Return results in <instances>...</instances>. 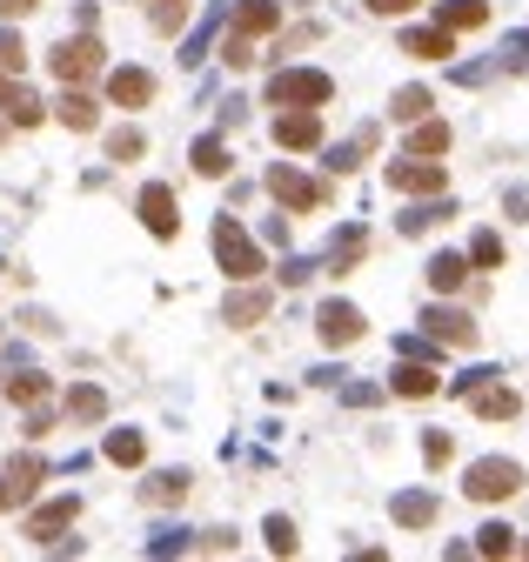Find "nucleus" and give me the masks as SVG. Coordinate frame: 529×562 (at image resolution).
I'll return each instance as SVG.
<instances>
[{
	"mask_svg": "<svg viewBox=\"0 0 529 562\" xmlns=\"http://www.w3.org/2000/svg\"><path fill=\"white\" fill-rule=\"evenodd\" d=\"M436 335H396V355H409V361H436Z\"/></svg>",
	"mask_w": 529,
	"mask_h": 562,
	"instance_id": "obj_42",
	"label": "nucleus"
},
{
	"mask_svg": "<svg viewBox=\"0 0 529 562\" xmlns=\"http://www.w3.org/2000/svg\"><path fill=\"white\" fill-rule=\"evenodd\" d=\"M489 375H496V369H469V375H456V382H449V388H456V395H469V388H482Z\"/></svg>",
	"mask_w": 529,
	"mask_h": 562,
	"instance_id": "obj_50",
	"label": "nucleus"
},
{
	"mask_svg": "<svg viewBox=\"0 0 529 562\" xmlns=\"http://www.w3.org/2000/svg\"><path fill=\"white\" fill-rule=\"evenodd\" d=\"M423 335H436V342H449V348H476V321L463 315V308H423Z\"/></svg>",
	"mask_w": 529,
	"mask_h": 562,
	"instance_id": "obj_9",
	"label": "nucleus"
},
{
	"mask_svg": "<svg viewBox=\"0 0 529 562\" xmlns=\"http://www.w3.org/2000/svg\"><path fill=\"white\" fill-rule=\"evenodd\" d=\"M0 80H8V74H0Z\"/></svg>",
	"mask_w": 529,
	"mask_h": 562,
	"instance_id": "obj_56",
	"label": "nucleus"
},
{
	"mask_svg": "<svg viewBox=\"0 0 529 562\" xmlns=\"http://www.w3.org/2000/svg\"><path fill=\"white\" fill-rule=\"evenodd\" d=\"M402 54L442 61V54H456V34H449V27H409V34H402Z\"/></svg>",
	"mask_w": 529,
	"mask_h": 562,
	"instance_id": "obj_18",
	"label": "nucleus"
},
{
	"mask_svg": "<svg viewBox=\"0 0 529 562\" xmlns=\"http://www.w3.org/2000/svg\"><path fill=\"white\" fill-rule=\"evenodd\" d=\"M343 401H349V409H375V401H383V388H375V382H349Z\"/></svg>",
	"mask_w": 529,
	"mask_h": 562,
	"instance_id": "obj_46",
	"label": "nucleus"
},
{
	"mask_svg": "<svg viewBox=\"0 0 529 562\" xmlns=\"http://www.w3.org/2000/svg\"><path fill=\"white\" fill-rule=\"evenodd\" d=\"M522 489V469L509 462V456H482V462H469V475H463V496L469 502H509Z\"/></svg>",
	"mask_w": 529,
	"mask_h": 562,
	"instance_id": "obj_2",
	"label": "nucleus"
},
{
	"mask_svg": "<svg viewBox=\"0 0 529 562\" xmlns=\"http://www.w3.org/2000/svg\"><path fill=\"white\" fill-rule=\"evenodd\" d=\"M389 114H396V120H423V114H429V88H396Z\"/></svg>",
	"mask_w": 529,
	"mask_h": 562,
	"instance_id": "obj_39",
	"label": "nucleus"
},
{
	"mask_svg": "<svg viewBox=\"0 0 529 562\" xmlns=\"http://www.w3.org/2000/svg\"><path fill=\"white\" fill-rule=\"evenodd\" d=\"M335 94V80L322 74V67H282L275 80H269V101L275 107H322Z\"/></svg>",
	"mask_w": 529,
	"mask_h": 562,
	"instance_id": "obj_4",
	"label": "nucleus"
},
{
	"mask_svg": "<svg viewBox=\"0 0 529 562\" xmlns=\"http://www.w3.org/2000/svg\"><path fill=\"white\" fill-rule=\"evenodd\" d=\"M362 248H369V228H362V221H349L343 234L328 241V268H335V274H349V268L362 261Z\"/></svg>",
	"mask_w": 529,
	"mask_h": 562,
	"instance_id": "obj_22",
	"label": "nucleus"
},
{
	"mask_svg": "<svg viewBox=\"0 0 529 562\" xmlns=\"http://www.w3.org/2000/svg\"><path fill=\"white\" fill-rule=\"evenodd\" d=\"M261 315H269V289H235L221 302V321H229V329H255Z\"/></svg>",
	"mask_w": 529,
	"mask_h": 562,
	"instance_id": "obj_17",
	"label": "nucleus"
},
{
	"mask_svg": "<svg viewBox=\"0 0 529 562\" xmlns=\"http://www.w3.org/2000/svg\"><path fill=\"white\" fill-rule=\"evenodd\" d=\"M489 74H503V67H496V61H469V67H456V80H463V88H482Z\"/></svg>",
	"mask_w": 529,
	"mask_h": 562,
	"instance_id": "obj_48",
	"label": "nucleus"
},
{
	"mask_svg": "<svg viewBox=\"0 0 529 562\" xmlns=\"http://www.w3.org/2000/svg\"><path fill=\"white\" fill-rule=\"evenodd\" d=\"M463 274H469V255H449V248L429 255V289H436V295H456Z\"/></svg>",
	"mask_w": 529,
	"mask_h": 562,
	"instance_id": "obj_25",
	"label": "nucleus"
},
{
	"mask_svg": "<svg viewBox=\"0 0 529 562\" xmlns=\"http://www.w3.org/2000/svg\"><path fill=\"white\" fill-rule=\"evenodd\" d=\"M282 27V8H275V0H235V34H275Z\"/></svg>",
	"mask_w": 529,
	"mask_h": 562,
	"instance_id": "obj_20",
	"label": "nucleus"
},
{
	"mask_svg": "<svg viewBox=\"0 0 529 562\" xmlns=\"http://www.w3.org/2000/svg\"><path fill=\"white\" fill-rule=\"evenodd\" d=\"M496 67H503V74H529V27L503 40V54H496Z\"/></svg>",
	"mask_w": 529,
	"mask_h": 562,
	"instance_id": "obj_40",
	"label": "nucleus"
},
{
	"mask_svg": "<svg viewBox=\"0 0 529 562\" xmlns=\"http://www.w3.org/2000/svg\"><path fill=\"white\" fill-rule=\"evenodd\" d=\"M221 21H229V0H215V8L195 21V34H188V48H181V61H188V67L208 61V40H215V27H221Z\"/></svg>",
	"mask_w": 529,
	"mask_h": 562,
	"instance_id": "obj_23",
	"label": "nucleus"
},
{
	"mask_svg": "<svg viewBox=\"0 0 529 562\" xmlns=\"http://www.w3.org/2000/svg\"><path fill=\"white\" fill-rule=\"evenodd\" d=\"M221 61H229V67H248V61H255V40H248V34H229V48H221Z\"/></svg>",
	"mask_w": 529,
	"mask_h": 562,
	"instance_id": "obj_44",
	"label": "nucleus"
},
{
	"mask_svg": "<svg viewBox=\"0 0 529 562\" xmlns=\"http://www.w3.org/2000/svg\"><path fill=\"white\" fill-rule=\"evenodd\" d=\"M482 21H489V0H442V14H436V27H449V34H469Z\"/></svg>",
	"mask_w": 529,
	"mask_h": 562,
	"instance_id": "obj_24",
	"label": "nucleus"
},
{
	"mask_svg": "<svg viewBox=\"0 0 529 562\" xmlns=\"http://www.w3.org/2000/svg\"><path fill=\"white\" fill-rule=\"evenodd\" d=\"M389 188L396 194H442L449 188V168H442V161H429V154H402V161H389Z\"/></svg>",
	"mask_w": 529,
	"mask_h": 562,
	"instance_id": "obj_6",
	"label": "nucleus"
},
{
	"mask_svg": "<svg viewBox=\"0 0 529 562\" xmlns=\"http://www.w3.org/2000/svg\"><path fill=\"white\" fill-rule=\"evenodd\" d=\"M503 208H509L516 221H529V188H509V194H503Z\"/></svg>",
	"mask_w": 529,
	"mask_h": 562,
	"instance_id": "obj_49",
	"label": "nucleus"
},
{
	"mask_svg": "<svg viewBox=\"0 0 529 562\" xmlns=\"http://www.w3.org/2000/svg\"><path fill=\"white\" fill-rule=\"evenodd\" d=\"M423 462H429V469H442V462H449V435H442V429H429V435H423Z\"/></svg>",
	"mask_w": 529,
	"mask_h": 562,
	"instance_id": "obj_47",
	"label": "nucleus"
},
{
	"mask_svg": "<svg viewBox=\"0 0 529 562\" xmlns=\"http://www.w3.org/2000/svg\"><path fill=\"white\" fill-rule=\"evenodd\" d=\"M269 194L282 201V208H288V215H309V208H322V201H328V188H322L315 175H301V168H288V161H275V168H269Z\"/></svg>",
	"mask_w": 529,
	"mask_h": 562,
	"instance_id": "obj_5",
	"label": "nucleus"
},
{
	"mask_svg": "<svg viewBox=\"0 0 529 562\" xmlns=\"http://www.w3.org/2000/svg\"><path fill=\"white\" fill-rule=\"evenodd\" d=\"M261 536H269V555H295L301 549V536H295L288 515H269V522H261Z\"/></svg>",
	"mask_w": 529,
	"mask_h": 562,
	"instance_id": "obj_35",
	"label": "nucleus"
},
{
	"mask_svg": "<svg viewBox=\"0 0 529 562\" xmlns=\"http://www.w3.org/2000/svg\"><path fill=\"white\" fill-rule=\"evenodd\" d=\"M0 141H8V114H0Z\"/></svg>",
	"mask_w": 529,
	"mask_h": 562,
	"instance_id": "obj_54",
	"label": "nucleus"
},
{
	"mask_svg": "<svg viewBox=\"0 0 529 562\" xmlns=\"http://www.w3.org/2000/svg\"><path fill=\"white\" fill-rule=\"evenodd\" d=\"M8 395L21 401V409H27V401H48V375H34V369H27V375H14V382H8Z\"/></svg>",
	"mask_w": 529,
	"mask_h": 562,
	"instance_id": "obj_41",
	"label": "nucleus"
},
{
	"mask_svg": "<svg viewBox=\"0 0 529 562\" xmlns=\"http://www.w3.org/2000/svg\"><path fill=\"white\" fill-rule=\"evenodd\" d=\"M67 416H74V422H101V416H107V395H101L94 382H74V388H67Z\"/></svg>",
	"mask_w": 529,
	"mask_h": 562,
	"instance_id": "obj_27",
	"label": "nucleus"
},
{
	"mask_svg": "<svg viewBox=\"0 0 529 562\" xmlns=\"http://www.w3.org/2000/svg\"><path fill=\"white\" fill-rule=\"evenodd\" d=\"M41 0H0V21H21V14H34Z\"/></svg>",
	"mask_w": 529,
	"mask_h": 562,
	"instance_id": "obj_52",
	"label": "nucleus"
},
{
	"mask_svg": "<svg viewBox=\"0 0 529 562\" xmlns=\"http://www.w3.org/2000/svg\"><path fill=\"white\" fill-rule=\"evenodd\" d=\"M107 101H115V107H147V101H155V74H147V67H115V74H107Z\"/></svg>",
	"mask_w": 529,
	"mask_h": 562,
	"instance_id": "obj_11",
	"label": "nucleus"
},
{
	"mask_svg": "<svg viewBox=\"0 0 529 562\" xmlns=\"http://www.w3.org/2000/svg\"><path fill=\"white\" fill-rule=\"evenodd\" d=\"M188 496V469H162L141 482V502H181Z\"/></svg>",
	"mask_w": 529,
	"mask_h": 562,
	"instance_id": "obj_28",
	"label": "nucleus"
},
{
	"mask_svg": "<svg viewBox=\"0 0 529 562\" xmlns=\"http://www.w3.org/2000/svg\"><path fill=\"white\" fill-rule=\"evenodd\" d=\"M101 61H107V54H101V40H94V27H81V34H74V40H61V48L48 54V67H54V74L67 80V88H88V80L101 74Z\"/></svg>",
	"mask_w": 529,
	"mask_h": 562,
	"instance_id": "obj_3",
	"label": "nucleus"
},
{
	"mask_svg": "<svg viewBox=\"0 0 529 562\" xmlns=\"http://www.w3.org/2000/svg\"><path fill=\"white\" fill-rule=\"evenodd\" d=\"M74 515H81V496H54V502H41V509L27 515V536H34V542H54Z\"/></svg>",
	"mask_w": 529,
	"mask_h": 562,
	"instance_id": "obj_13",
	"label": "nucleus"
},
{
	"mask_svg": "<svg viewBox=\"0 0 529 562\" xmlns=\"http://www.w3.org/2000/svg\"><path fill=\"white\" fill-rule=\"evenodd\" d=\"M215 261H221V274H229V281H255L261 274V248H255V234L235 215L215 221Z\"/></svg>",
	"mask_w": 529,
	"mask_h": 562,
	"instance_id": "obj_1",
	"label": "nucleus"
},
{
	"mask_svg": "<svg viewBox=\"0 0 529 562\" xmlns=\"http://www.w3.org/2000/svg\"><path fill=\"white\" fill-rule=\"evenodd\" d=\"M188 549V529H155L147 536V555H181Z\"/></svg>",
	"mask_w": 529,
	"mask_h": 562,
	"instance_id": "obj_43",
	"label": "nucleus"
},
{
	"mask_svg": "<svg viewBox=\"0 0 529 562\" xmlns=\"http://www.w3.org/2000/svg\"><path fill=\"white\" fill-rule=\"evenodd\" d=\"M0 74H27V40L14 27H0Z\"/></svg>",
	"mask_w": 529,
	"mask_h": 562,
	"instance_id": "obj_38",
	"label": "nucleus"
},
{
	"mask_svg": "<svg viewBox=\"0 0 529 562\" xmlns=\"http://www.w3.org/2000/svg\"><path fill=\"white\" fill-rule=\"evenodd\" d=\"M409 154H449V128H442V120H415V135H409Z\"/></svg>",
	"mask_w": 529,
	"mask_h": 562,
	"instance_id": "obj_32",
	"label": "nucleus"
},
{
	"mask_svg": "<svg viewBox=\"0 0 529 562\" xmlns=\"http://www.w3.org/2000/svg\"><path fill=\"white\" fill-rule=\"evenodd\" d=\"M389 388H396V395H409V401H423V395H436V388H442V375L429 369V361H402V369L389 375Z\"/></svg>",
	"mask_w": 529,
	"mask_h": 562,
	"instance_id": "obj_21",
	"label": "nucleus"
},
{
	"mask_svg": "<svg viewBox=\"0 0 529 562\" xmlns=\"http://www.w3.org/2000/svg\"><path fill=\"white\" fill-rule=\"evenodd\" d=\"M275 141H282V148H322V114H315V107H288V114L275 120Z\"/></svg>",
	"mask_w": 529,
	"mask_h": 562,
	"instance_id": "obj_14",
	"label": "nucleus"
},
{
	"mask_svg": "<svg viewBox=\"0 0 529 562\" xmlns=\"http://www.w3.org/2000/svg\"><path fill=\"white\" fill-rule=\"evenodd\" d=\"M409 8H423V0H369V14H409Z\"/></svg>",
	"mask_w": 529,
	"mask_h": 562,
	"instance_id": "obj_51",
	"label": "nucleus"
},
{
	"mask_svg": "<svg viewBox=\"0 0 529 562\" xmlns=\"http://www.w3.org/2000/svg\"><path fill=\"white\" fill-rule=\"evenodd\" d=\"M469 261H476V268H503V234L482 228V234L469 241Z\"/></svg>",
	"mask_w": 529,
	"mask_h": 562,
	"instance_id": "obj_37",
	"label": "nucleus"
},
{
	"mask_svg": "<svg viewBox=\"0 0 529 562\" xmlns=\"http://www.w3.org/2000/svg\"><path fill=\"white\" fill-rule=\"evenodd\" d=\"M188 8H195V0H147V27H155V34H181Z\"/></svg>",
	"mask_w": 529,
	"mask_h": 562,
	"instance_id": "obj_31",
	"label": "nucleus"
},
{
	"mask_svg": "<svg viewBox=\"0 0 529 562\" xmlns=\"http://www.w3.org/2000/svg\"><path fill=\"white\" fill-rule=\"evenodd\" d=\"M141 154H147L141 128H115V135H107V161H141Z\"/></svg>",
	"mask_w": 529,
	"mask_h": 562,
	"instance_id": "obj_36",
	"label": "nucleus"
},
{
	"mask_svg": "<svg viewBox=\"0 0 529 562\" xmlns=\"http://www.w3.org/2000/svg\"><path fill=\"white\" fill-rule=\"evenodd\" d=\"M389 515L402 522V529H429V522L442 515V502H436V489H402V496L389 502Z\"/></svg>",
	"mask_w": 529,
	"mask_h": 562,
	"instance_id": "obj_15",
	"label": "nucleus"
},
{
	"mask_svg": "<svg viewBox=\"0 0 529 562\" xmlns=\"http://www.w3.org/2000/svg\"><path fill=\"white\" fill-rule=\"evenodd\" d=\"M0 509H14V482L8 475H0Z\"/></svg>",
	"mask_w": 529,
	"mask_h": 562,
	"instance_id": "obj_53",
	"label": "nucleus"
},
{
	"mask_svg": "<svg viewBox=\"0 0 529 562\" xmlns=\"http://www.w3.org/2000/svg\"><path fill=\"white\" fill-rule=\"evenodd\" d=\"M362 329H369V321H362V308H356V302H322V308H315V335H322L328 348L362 342Z\"/></svg>",
	"mask_w": 529,
	"mask_h": 562,
	"instance_id": "obj_7",
	"label": "nucleus"
},
{
	"mask_svg": "<svg viewBox=\"0 0 529 562\" xmlns=\"http://www.w3.org/2000/svg\"><path fill=\"white\" fill-rule=\"evenodd\" d=\"M0 114H8V128H41V120H48V107H41V94H34V88H21V80L8 74V80H0Z\"/></svg>",
	"mask_w": 529,
	"mask_h": 562,
	"instance_id": "obj_10",
	"label": "nucleus"
},
{
	"mask_svg": "<svg viewBox=\"0 0 529 562\" xmlns=\"http://www.w3.org/2000/svg\"><path fill=\"white\" fill-rule=\"evenodd\" d=\"M369 148H375V120H362L349 141H335V148H328V175H356Z\"/></svg>",
	"mask_w": 529,
	"mask_h": 562,
	"instance_id": "obj_16",
	"label": "nucleus"
},
{
	"mask_svg": "<svg viewBox=\"0 0 529 562\" xmlns=\"http://www.w3.org/2000/svg\"><path fill=\"white\" fill-rule=\"evenodd\" d=\"M54 114L67 120V128H74V135H88V128H101V107H94V94H88V88H67V94L54 101Z\"/></svg>",
	"mask_w": 529,
	"mask_h": 562,
	"instance_id": "obj_19",
	"label": "nucleus"
},
{
	"mask_svg": "<svg viewBox=\"0 0 529 562\" xmlns=\"http://www.w3.org/2000/svg\"><path fill=\"white\" fill-rule=\"evenodd\" d=\"M449 215H456L449 201H423V208H409V215H402V234H429V228H436V221H449Z\"/></svg>",
	"mask_w": 529,
	"mask_h": 562,
	"instance_id": "obj_34",
	"label": "nucleus"
},
{
	"mask_svg": "<svg viewBox=\"0 0 529 562\" xmlns=\"http://www.w3.org/2000/svg\"><path fill=\"white\" fill-rule=\"evenodd\" d=\"M315 268H322V261H309V255H288V261H282V281H288V289H301V281H309Z\"/></svg>",
	"mask_w": 529,
	"mask_h": 562,
	"instance_id": "obj_45",
	"label": "nucleus"
},
{
	"mask_svg": "<svg viewBox=\"0 0 529 562\" xmlns=\"http://www.w3.org/2000/svg\"><path fill=\"white\" fill-rule=\"evenodd\" d=\"M188 161H195V175L221 181V175H229V141H221V135H202V141H195V154H188Z\"/></svg>",
	"mask_w": 529,
	"mask_h": 562,
	"instance_id": "obj_26",
	"label": "nucleus"
},
{
	"mask_svg": "<svg viewBox=\"0 0 529 562\" xmlns=\"http://www.w3.org/2000/svg\"><path fill=\"white\" fill-rule=\"evenodd\" d=\"M522 555H529V542H522Z\"/></svg>",
	"mask_w": 529,
	"mask_h": 562,
	"instance_id": "obj_55",
	"label": "nucleus"
},
{
	"mask_svg": "<svg viewBox=\"0 0 529 562\" xmlns=\"http://www.w3.org/2000/svg\"><path fill=\"white\" fill-rule=\"evenodd\" d=\"M463 401H469V409H476V416H482V422H509V416H516V409H522V395H516V388H503V382H496V375H489V382H482V388H469V395H463Z\"/></svg>",
	"mask_w": 529,
	"mask_h": 562,
	"instance_id": "obj_12",
	"label": "nucleus"
},
{
	"mask_svg": "<svg viewBox=\"0 0 529 562\" xmlns=\"http://www.w3.org/2000/svg\"><path fill=\"white\" fill-rule=\"evenodd\" d=\"M134 208H141V228H147V234H155V241H175V228H181V215H175V188H168V181H147V188H141V201H134Z\"/></svg>",
	"mask_w": 529,
	"mask_h": 562,
	"instance_id": "obj_8",
	"label": "nucleus"
},
{
	"mask_svg": "<svg viewBox=\"0 0 529 562\" xmlns=\"http://www.w3.org/2000/svg\"><path fill=\"white\" fill-rule=\"evenodd\" d=\"M509 549H516L509 522H482V529H476V555H509Z\"/></svg>",
	"mask_w": 529,
	"mask_h": 562,
	"instance_id": "obj_33",
	"label": "nucleus"
},
{
	"mask_svg": "<svg viewBox=\"0 0 529 562\" xmlns=\"http://www.w3.org/2000/svg\"><path fill=\"white\" fill-rule=\"evenodd\" d=\"M107 462L141 469V462H147V442H141V429H115V435H107Z\"/></svg>",
	"mask_w": 529,
	"mask_h": 562,
	"instance_id": "obj_29",
	"label": "nucleus"
},
{
	"mask_svg": "<svg viewBox=\"0 0 529 562\" xmlns=\"http://www.w3.org/2000/svg\"><path fill=\"white\" fill-rule=\"evenodd\" d=\"M41 475H48V462H41V456H14V462H8V482H14V502H27L34 489H41Z\"/></svg>",
	"mask_w": 529,
	"mask_h": 562,
	"instance_id": "obj_30",
	"label": "nucleus"
}]
</instances>
